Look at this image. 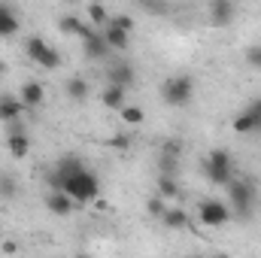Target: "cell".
Listing matches in <instances>:
<instances>
[{
	"instance_id": "1",
	"label": "cell",
	"mask_w": 261,
	"mask_h": 258,
	"mask_svg": "<svg viewBox=\"0 0 261 258\" xmlns=\"http://www.w3.org/2000/svg\"><path fill=\"white\" fill-rule=\"evenodd\" d=\"M76 203H91V200H97V194H100V176L91 170V167H79V170H73L70 176L64 179V186H61Z\"/></svg>"
},
{
	"instance_id": "2",
	"label": "cell",
	"mask_w": 261,
	"mask_h": 258,
	"mask_svg": "<svg viewBox=\"0 0 261 258\" xmlns=\"http://www.w3.org/2000/svg\"><path fill=\"white\" fill-rule=\"evenodd\" d=\"M192 97H195V79H192V76L173 73V76H167V79L161 82V100H164L167 107L182 110V107L192 104Z\"/></svg>"
},
{
	"instance_id": "3",
	"label": "cell",
	"mask_w": 261,
	"mask_h": 258,
	"mask_svg": "<svg viewBox=\"0 0 261 258\" xmlns=\"http://www.w3.org/2000/svg\"><path fill=\"white\" fill-rule=\"evenodd\" d=\"M203 176L213 186H228L234 179V158H231V152L228 149H213L203 158Z\"/></svg>"
},
{
	"instance_id": "4",
	"label": "cell",
	"mask_w": 261,
	"mask_h": 258,
	"mask_svg": "<svg viewBox=\"0 0 261 258\" xmlns=\"http://www.w3.org/2000/svg\"><path fill=\"white\" fill-rule=\"evenodd\" d=\"M79 40H82V52H85V58L88 61H107L110 58V46H107V40H103V31L100 28H94L91 21L85 24L82 21V28H79V34H76Z\"/></svg>"
},
{
	"instance_id": "5",
	"label": "cell",
	"mask_w": 261,
	"mask_h": 258,
	"mask_svg": "<svg viewBox=\"0 0 261 258\" xmlns=\"http://www.w3.org/2000/svg\"><path fill=\"white\" fill-rule=\"evenodd\" d=\"M225 189H228V207H231L237 216H249V210H252V203H255V189H252V183H246V179H231Z\"/></svg>"
},
{
	"instance_id": "6",
	"label": "cell",
	"mask_w": 261,
	"mask_h": 258,
	"mask_svg": "<svg viewBox=\"0 0 261 258\" xmlns=\"http://www.w3.org/2000/svg\"><path fill=\"white\" fill-rule=\"evenodd\" d=\"M231 207L228 203H222V200H216V197H206V200H200V207H197V219H200V225H206V228H222V225H228L231 222Z\"/></svg>"
},
{
	"instance_id": "7",
	"label": "cell",
	"mask_w": 261,
	"mask_h": 258,
	"mask_svg": "<svg viewBox=\"0 0 261 258\" xmlns=\"http://www.w3.org/2000/svg\"><path fill=\"white\" fill-rule=\"evenodd\" d=\"M24 49H28V58H31L34 64H40L43 70H55V67H61V55H58V49H52L43 37H28Z\"/></svg>"
},
{
	"instance_id": "8",
	"label": "cell",
	"mask_w": 261,
	"mask_h": 258,
	"mask_svg": "<svg viewBox=\"0 0 261 258\" xmlns=\"http://www.w3.org/2000/svg\"><path fill=\"white\" fill-rule=\"evenodd\" d=\"M237 15V3L234 0H210V21L216 28H228Z\"/></svg>"
},
{
	"instance_id": "9",
	"label": "cell",
	"mask_w": 261,
	"mask_h": 258,
	"mask_svg": "<svg viewBox=\"0 0 261 258\" xmlns=\"http://www.w3.org/2000/svg\"><path fill=\"white\" fill-rule=\"evenodd\" d=\"M107 79H110L113 85L130 88V85L137 82V70H134L128 61H113V64H110V70H107Z\"/></svg>"
},
{
	"instance_id": "10",
	"label": "cell",
	"mask_w": 261,
	"mask_h": 258,
	"mask_svg": "<svg viewBox=\"0 0 261 258\" xmlns=\"http://www.w3.org/2000/svg\"><path fill=\"white\" fill-rule=\"evenodd\" d=\"M43 100H46V88H43V82L28 79V82L21 85V104H24L28 110H40Z\"/></svg>"
},
{
	"instance_id": "11",
	"label": "cell",
	"mask_w": 261,
	"mask_h": 258,
	"mask_svg": "<svg viewBox=\"0 0 261 258\" xmlns=\"http://www.w3.org/2000/svg\"><path fill=\"white\" fill-rule=\"evenodd\" d=\"M73 197L64 192V189H52V192L46 194V207H49V213H55V216H70L73 213Z\"/></svg>"
},
{
	"instance_id": "12",
	"label": "cell",
	"mask_w": 261,
	"mask_h": 258,
	"mask_svg": "<svg viewBox=\"0 0 261 258\" xmlns=\"http://www.w3.org/2000/svg\"><path fill=\"white\" fill-rule=\"evenodd\" d=\"M103 40H107V46H110L113 52H128L130 49V34L122 31V28H116V24H110V21H107V28H103Z\"/></svg>"
},
{
	"instance_id": "13",
	"label": "cell",
	"mask_w": 261,
	"mask_h": 258,
	"mask_svg": "<svg viewBox=\"0 0 261 258\" xmlns=\"http://www.w3.org/2000/svg\"><path fill=\"white\" fill-rule=\"evenodd\" d=\"M234 131H237V134H258L261 131V116L246 107L243 113L234 116Z\"/></svg>"
},
{
	"instance_id": "14",
	"label": "cell",
	"mask_w": 261,
	"mask_h": 258,
	"mask_svg": "<svg viewBox=\"0 0 261 258\" xmlns=\"http://www.w3.org/2000/svg\"><path fill=\"white\" fill-rule=\"evenodd\" d=\"M15 34H18V15L6 0H0V37H15Z\"/></svg>"
},
{
	"instance_id": "15",
	"label": "cell",
	"mask_w": 261,
	"mask_h": 258,
	"mask_svg": "<svg viewBox=\"0 0 261 258\" xmlns=\"http://www.w3.org/2000/svg\"><path fill=\"white\" fill-rule=\"evenodd\" d=\"M24 110L28 107L21 104V97H9V94L0 97V122H15Z\"/></svg>"
},
{
	"instance_id": "16",
	"label": "cell",
	"mask_w": 261,
	"mask_h": 258,
	"mask_svg": "<svg viewBox=\"0 0 261 258\" xmlns=\"http://www.w3.org/2000/svg\"><path fill=\"white\" fill-rule=\"evenodd\" d=\"M6 149H9L12 158H28V152H31V140L15 128V131H9V137H6Z\"/></svg>"
},
{
	"instance_id": "17",
	"label": "cell",
	"mask_w": 261,
	"mask_h": 258,
	"mask_svg": "<svg viewBox=\"0 0 261 258\" xmlns=\"http://www.w3.org/2000/svg\"><path fill=\"white\" fill-rule=\"evenodd\" d=\"M125 91H128V88H122V85H113V82H110V85L103 88V94H100L103 107H107V110H122V107H125Z\"/></svg>"
},
{
	"instance_id": "18",
	"label": "cell",
	"mask_w": 261,
	"mask_h": 258,
	"mask_svg": "<svg viewBox=\"0 0 261 258\" xmlns=\"http://www.w3.org/2000/svg\"><path fill=\"white\" fill-rule=\"evenodd\" d=\"M161 222H164V228H170V231H182V228H189V213L179 210V207H167V213L161 216Z\"/></svg>"
},
{
	"instance_id": "19",
	"label": "cell",
	"mask_w": 261,
	"mask_h": 258,
	"mask_svg": "<svg viewBox=\"0 0 261 258\" xmlns=\"http://www.w3.org/2000/svg\"><path fill=\"white\" fill-rule=\"evenodd\" d=\"M64 91H67V97H70V100H76V104H79V100H85V97H88V82H85L82 76H70V79H67V85H64Z\"/></svg>"
},
{
	"instance_id": "20",
	"label": "cell",
	"mask_w": 261,
	"mask_h": 258,
	"mask_svg": "<svg viewBox=\"0 0 261 258\" xmlns=\"http://www.w3.org/2000/svg\"><path fill=\"white\" fill-rule=\"evenodd\" d=\"M85 15H88V21H91L94 28H100V31H103V28H107V21H110L107 6H103V3H97V0H94V3H88V12H85Z\"/></svg>"
},
{
	"instance_id": "21",
	"label": "cell",
	"mask_w": 261,
	"mask_h": 258,
	"mask_svg": "<svg viewBox=\"0 0 261 258\" xmlns=\"http://www.w3.org/2000/svg\"><path fill=\"white\" fill-rule=\"evenodd\" d=\"M137 6L146 9L149 15H158V18L170 15V0H137Z\"/></svg>"
},
{
	"instance_id": "22",
	"label": "cell",
	"mask_w": 261,
	"mask_h": 258,
	"mask_svg": "<svg viewBox=\"0 0 261 258\" xmlns=\"http://www.w3.org/2000/svg\"><path fill=\"white\" fill-rule=\"evenodd\" d=\"M158 194L161 197H179V183L173 173H158Z\"/></svg>"
},
{
	"instance_id": "23",
	"label": "cell",
	"mask_w": 261,
	"mask_h": 258,
	"mask_svg": "<svg viewBox=\"0 0 261 258\" xmlns=\"http://www.w3.org/2000/svg\"><path fill=\"white\" fill-rule=\"evenodd\" d=\"M79 28H82V15H61L58 18V34H64V37H76Z\"/></svg>"
},
{
	"instance_id": "24",
	"label": "cell",
	"mask_w": 261,
	"mask_h": 258,
	"mask_svg": "<svg viewBox=\"0 0 261 258\" xmlns=\"http://www.w3.org/2000/svg\"><path fill=\"white\" fill-rule=\"evenodd\" d=\"M119 113H122V122H125V125H143V119H146L143 107H134V104H125Z\"/></svg>"
},
{
	"instance_id": "25",
	"label": "cell",
	"mask_w": 261,
	"mask_h": 258,
	"mask_svg": "<svg viewBox=\"0 0 261 258\" xmlns=\"http://www.w3.org/2000/svg\"><path fill=\"white\" fill-rule=\"evenodd\" d=\"M146 213H149V216H155V219H161V216L167 213V197H161V194H152V197L146 200Z\"/></svg>"
},
{
	"instance_id": "26",
	"label": "cell",
	"mask_w": 261,
	"mask_h": 258,
	"mask_svg": "<svg viewBox=\"0 0 261 258\" xmlns=\"http://www.w3.org/2000/svg\"><path fill=\"white\" fill-rule=\"evenodd\" d=\"M110 24H116V28H122V31H128V34H134V28H137V21H134L130 15H125V12L110 15Z\"/></svg>"
},
{
	"instance_id": "27",
	"label": "cell",
	"mask_w": 261,
	"mask_h": 258,
	"mask_svg": "<svg viewBox=\"0 0 261 258\" xmlns=\"http://www.w3.org/2000/svg\"><path fill=\"white\" fill-rule=\"evenodd\" d=\"M246 64L252 70H261V46H249L246 49Z\"/></svg>"
},
{
	"instance_id": "28",
	"label": "cell",
	"mask_w": 261,
	"mask_h": 258,
	"mask_svg": "<svg viewBox=\"0 0 261 258\" xmlns=\"http://www.w3.org/2000/svg\"><path fill=\"white\" fill-rule=\"evenodd\" d=\"M0 194L3 197H12L15 194V179L12 176H0Z\"/></svg>"
},
{
	"instance_id": "29",
	"label": "cell",
	"mask_w": 261,
	"mask_h": 258,
	"mask_svg": "<svg viewBox=\"0 0 261 258\" xmlns=\"http://www.w3.org/2000/svg\"><path fill=\"white\" fill-rule=\"evenodd\" d=\"M164 152H167V155H182V143H179V140H170V143L164 146Z\"/></svg>"
},
{
	"instance_id": "30",
	"label": "cell",
	"mask_w": 261,
	"mask_h": 258,
	"mask_svg": "<svg viewBox=\"0 0 261 258\" xmlns=\"http://www.w3.org/2000/svg\"><path fill=\"white\" fill-rule=\"evenodd\" d=\"M128 143H130V140H128V137H125V134H116V137L110 140V146H119V149H125Z\"/></svg>"
},
{
	"instance_id": "31",
	"label": "cell",
	"mask_w": 261,
	"mask_h": 258,
	"mask_svg": "<svg viewBox=\"0 0 261 258\" xmlns=\"http://www.w3.org/2000/svg\"><path fill=\"white\" fill-rule=\"evenodd\" d=\"M249 110H252V113H258V116H261V97H255V100L249 104Z\"/></svg>"
},
{
	"instance_id": "32",
	"label": "cell",
	"mask_w": 261,
	"mask_h": 258,
	"mask_svg": "<svg viewBox=\"0 0 261 258\" xmlns=\"http://www.w3.org/2000/svg\"><path fill=\"white\" fill-rule=\"evenodd\" d=\"M0 73H6V64H3V61H0Z\"/></svg>"
},
{
	"instance_id": "33",
	"label": "cell",
	"mask_w": 261,
	"mask_h": 258,
	"mask_svg": "<svg viewBox=\"0 0 261 258\" xmlns=\"http://www.w3.org/2000/svg\"><path fill=\"white\" fill-rule=\"evenodd\" d=\"M64 3H76V0H64Z\"/></svg>"
}]
</instances>
